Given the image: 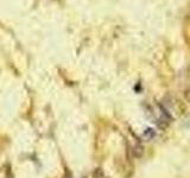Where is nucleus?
Returning a JSON list of instances; mask_svg holds the SVG:
<instances>
[{
    "label": "nucleus",
    "instance_id": "1",
    "mask_svg": "<svg viewBox=\"0 0 190 178\" xmlns=\"http://www.w3.org/2000/svg\"><path fill=\"white\" fill-rule=\"evenodd\" d=\"M131 152H132L133 157H136V158H140V157L143 156V153H144V147H143L141 145L137 144V145H134V146L132 147Z\"/></svg>",
    "mask_w": 190,
    "mask_h": 178
},
{
    "label": "nucleus",
    "instance_id": "2",
    "mask_svg": "<svg viewBox=\"0 0 190 178\" xmlns=\"http://www.w3.org/2000/svg\"><path fill=\"white\" fill-rule=\"evenodd\" d=\"M143 137H144V139H146V140H151V139H153V138L156 137V131H154L153 128L149 127V128H146V130L144 131Z\"/></svg>",
    "mask_w": 190,
    "mask_h": 178
},
{
    "label": "nucleus",
    "instance_id": "3",
    "mask_svg": "<svg viewBox=\"0 0 190 178\" xmlns=\"http://www.w3.org/2000/svg\"><path fill=\"white\" fill-rule=\"evenodd\" d=\"M91 176H93V178H105V173H104V170L101 167H96V169H95L93 171Z\"/></svg>",
    "mask_w": 190,
    "mask_h": 178
},
{
    "label": "nucleus",
    "instance_id": "4",
    "mask_svg": "<svg viewBox=\"0 0 190 178\" xmlns=\"http://www.w3.org/2000/svg\"><path fill=\"white\" fill-rule=\"evenodd\" d=\"M168 124H169V121H166L164 117H162V119H158L157 120V125H158V127L159 128H166V126H168Z\"/></svg>",
    "mask_w": 190,
    "mask_h": 178
},
{
    "label": "nucleus",
    "instance_id": "5",
    "mask_svg": "<svg viewBox=\"0 0 190 178\" xmlns=\"http://www.w3.org/2000/svg\"><path fill=\"white\" fill-rule=\"evenodd\" d=\"M184 99L186 102H190V87L184 90Z\"/></svg>",
    "mask_w": 190,
    "mask_h": 178
},
{
    "label": "nucleus",
    "instance_id": "6",
    "mask_svg": "<svg viewBox=\"0 0 190 178\" xmlns=\"http://www.w3.org/2000/svg\"><path fill=\"white\" fill-rule=\"evenodd\" d=\"M63 178H73V174L67 170V171H66V174H64V177H63Z\"/></svg>",
    "mask_w": 190,
    "mask_h": 178
}]
</instances>
